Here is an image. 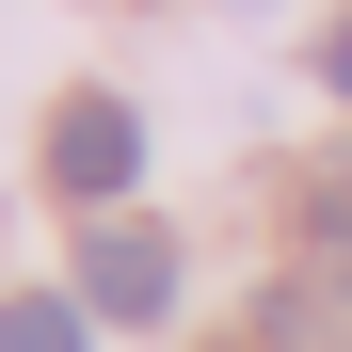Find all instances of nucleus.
Wrapping results in <instances>:
<instances>
[{"label":"nucleus","mask_w":352,"mask_h":352,"mask_svg":"<svg viewBox=\"0 0 352 352\" xmlns=\"http://www.w3.org/2000/svg\"><path fill=\"white\" fill-rule=\"evenodd\" d=\"M129 176H144V112H129V96H65V112H48V192L112 208Z\"/></svg>","instance_id":"f257e3e1"},{"label":"nucleus","mask_w":352,"mask_h":352,"mask_svg":"<svg viewBox=\"0 0 352 352\" xmlns=\"http://www.w3.org/2000/svg\"><path fill=\"white\" fill-rule=\"evenodd\" d=\"M80 305L96 320H160L176 305V241H160V224H96V241H80Z\"/></svg>","instance_id":"f03ea898"},{"label":"nucleus","mask_w":352,"mask_h":352,"mask_svg":"<svg viewBox=\"0 0 352 352\" xmlns=\"http://www.w3.org/2000/svg\"><path fill=\"white\" fill-rule=\"evenodd\" d=\"M0 352H96V305L80 288H16L0 305Z\"/></svg>","instance_id":"7ed1b4c3"},{"label":"nucleus","mask_w":352,"mask_h":352,"mask_svg":"<svg viewBox=\"0 0 352 352\" xmlns=\"http://www.w3.org/2000/svg\"><path fill=\"white\" fill-rule=\"evenodd\" d=\"M305 224H320V241L352 256V160H336V176H320V192H305Z\"/></svg>","instance_id":"20e7f679"},{"label":"nucleus","mask_w":352,"mask_h":352,"mask_svg":"<svg viewBox=\"0 0 352 352\" xmlns=\"http://www.w3.org/2000/svg\"><path fill=\"white\" fill-rule=\"evenodd\" d=\"M320 80H336V96H352V32H336V48H320Z\"/></svg>","instance_id":"39448f33"}]
</instances>
